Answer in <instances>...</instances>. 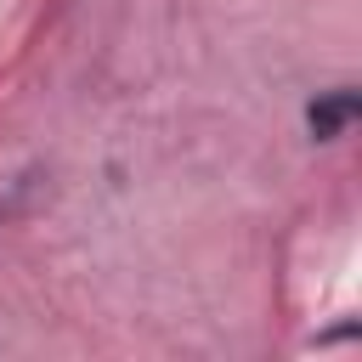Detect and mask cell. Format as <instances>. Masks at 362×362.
Returning a JSON list of instances; mask_svg holds the SVG:
<instances>
[{"instance_id":"1","label":"cell","mask_w":362,"mask_h":362,"mask_svg":"<svg viewBox=\"0 0 362 362\" xmlns=\"http://www.w3.org/2000/svg\"><path fill=\"white\" fill-rule=\"evenodd\" d=\"M356 113H362V96H356V90H328V96H317V102L305 107V124H311L317 141H334Z\"/></svg>"}]
</instances>
